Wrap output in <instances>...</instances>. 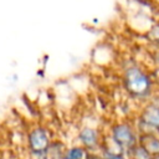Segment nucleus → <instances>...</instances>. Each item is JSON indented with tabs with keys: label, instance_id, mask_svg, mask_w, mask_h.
Segmentation results:
<instances>
[{
	"label": "nucleus",
	"instance_id": "obj_7",
	"mask_svg": "<svg viewBox=\"0 0 159 159\" xmlns=\"http://www.w3.org/2000/svg\"><path fill=\"white\" fill-rule=\"evenodd\" d=\"M87 155H88V152L76 143L66 148L61 159H87Z\"/></svg>",
	"mask_w": 159,
	"mask_h": 159
},
{
	"label": "nucleus",
	"instance_id": "obj_9",
	"mask_svg": "<svg viewBox=\"0 0 159 159\" xmlns=\"http://www.w3.org/2000/svg\"><path fill=\"white\" fill-rule=\"evenodd\" d=\"M125 155L128 159H152L153 157L138 143L134 147H132L129 150L125 152Z\"/></svg>",
	"mask_w": 159,
	"mask_h": 159
},
{
	"label": "nucleus",
	"instance_id": "obj_11",
	"mask_svg": "<svg viewBox=\"0 0 159 159\" xmlns=\"http://www.w3.org/2000/svg\"><path fill=\"white\" fill-rule=\"evenodd\" d=\"M102 159H128L125 153H117V154H106V153H99Z\"/></svg>",
	"mask_w": 159,
	"mask_h": 159
},
{
	"label": "nucleus",
	"instance_id": "obj_6",
	"mask_svg": "<svg viewBox=\"0 0 159 159\" xmlns=\"http://www.w3.org/2000/svg\"><path fill=\"white\" fill-rule=\"evenodd\" d=\"M138 143L152 155H159V134H139Z\"/></svg>",
	"mask_w": 159,
	"mask_h": 159
},
{
	"label": "nucleus",
	"instance_id": "obj_13",
	"mask_svg": "<svg viewBox=\"0 0 159 159\" xmlns=\"http://www.w3.org/2000/svg\"><path fill=\"white\" fill-rule=\"evenodd\" d=\"M152 159H159V155H155V157H153Z\"/></svg>",
	"mask_w": 159,
	"mask_h": 159
},
{
	"label": "nucleus",
	"instance_id": "obj_8",
	"mask_svg": "<svg viewBox=\"0 0 159 159\" xmlns=\"http://www.w3.org/2000/svg\"><path fill=\"white\" fill-rule=\"evenodd\" d=\"M66 148H67V145L62 140L55 138L52 140L51 145L48 147L47 152H46L48 159H61L62 155H63V153H65V150H66Z\"/></svg>",
	"mask_w": 159,
	"mask_h": 159
},
{
	"label": "nucleus",
	"instance_id": "obj_2",
	"mask_svg": "<svg viewBox=\"0 0 159 159\" xmlns=\"http://www.w3.org/2000/svg\"><path fill=\"white\" fill-rule=\"evenodd\" d=\"M55 135L45 124L31 125L25 134V144L27 159H48L47 149L51 145Z\"/></svg>",
	"mask_w": 159,
	"mask_h": 159
},
{
	"label": "nucleus",
	"instance_id": "obj_10",
	"mask_svg": "<svg viewBox=\"0 0 159 159\" xmlns=\"http://www.w3.org/2000/svg\"><path fill=\"white\" fill-rule=\"evenodd\" d=\"M148 36L150 37L152 41L159 45V21H155L150 26V29L148 30Z\"/></svg>",
	"mask_w": 159,
	"mask_h": 159
},
{
	"label": "nucleus",
	"instance_id": "obj_1",
	"mask_svg": "<svg viewBox=\"0 0 159 159\" xmlns=\"http://www.w3.org/2000/svg\"><path fill=\"white\" fill-rule=\"evenodd\" d=\"M122 80L124 91L129 98L142 104L149 102L157 92L155 80L137 63H132L124 68Z\"/></svg>",
	"mask_w": 159,
	"mask_h": 159
},
{
	"label": "nucleus",
	"instance_id": "obj_3",
	"mask_svg": "<svg viewBox=\"0 0 159 159\" xmlns=\"http://www.w3.org/2000/svg\"><path fill=\"white\" fill-rule=\"evenodd\" d=\"M124 153L132 147L138 144L139 133L135 128L133 119H117L109 124L108 129L104 132Z\"/></svg>",
	"mask_w": 159,
	"mask_h": 159
},
{
	"label": "nucleus",
	"instance_id": "obj_12",
	"mask_svg": "<svg viewBox=\"0 0 159 159\" xmlns=\"http://www.w3.org/2000/svg\"><path fill=\"white\" fill-rule=\"evenodd\" d=\"M155 60H157V62H158V65H159V51L155 53Z\"/></svg>",
	"mask_w": 159,
	"mask_h": 159
},
{
	"label": "nucleus",
	"instance_id": "obj_4",
	"mask_svg": "<svg viewBox=\"0 0 159 159\" xmlns=\"http://www.w3.org/2000/svg\"><path fill=\"white\" fill-rule=\"evenodd\" d=\"M133 120L139 134H159V107L152 101L142 104Z\"/></svg>",
	"mask_w": 159,
	"mask_h": 159
},
{
	"label": "nucleus",
	"instance_id": "obj_5",
	"mask_svg": "<svg viewBox=\"0 0 159 159\" xmlns=\"http://www.w3.org/2000/svg\"><path fill=\"white\" fill-rule=\"evenodd\" d=\"M103 138L104 132H102L98 127L83 124L76 134V143L87 152H99Z\"/></svg>",
	"mask_w": 159,
	"mask_h": 159
}]
</instances>
